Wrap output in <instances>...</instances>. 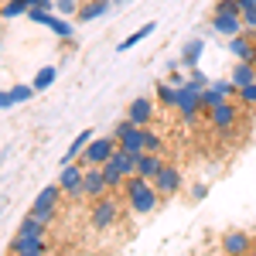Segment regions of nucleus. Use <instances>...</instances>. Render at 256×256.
I'll return each instance as SVG.
<instances>
[{
	"instance_id": "obj_23",
	"label": "nucleus",
	"mask_w": 256,
	"mask_h": 256,
	"mask_svg": "<svg viewBox=\"0 0 256 256\" xmlns=\"http://www.w3.org/2000/svg\"><path fill=\"white\" fill-rule=\"evenodd\" d=\"M31 10V0H7L4 7H0V18H20V14H28Z\"/></svg>"
},
{
	"instance_id": "obj_6",
	"label": "nucleus",
	"mask_w": 256,
	"mask_h": 256,
	"mask_svg": "<svg viewBox=\"0 0 256 256\" xmlns=\"http://www.w3.org/2000/svg\"><path fill=\"white\" fill-rule=\"evenodd\" d=\"M116 222V202L113 198H96L92 202V226L96 229H110Z\"/></svg>"
},
{
	"instance_id": "obj_30",
	"label": "nucleus",
	"mask_w": 256,
	"mask_h": 256,
	"mask_svg": "<svg viewBox=\"0 0 256 256\" xmlns=\"http://www.w3.org/2000/svg\"><path fill=\"white\" fill-rule=\"evenodd\" d=\"M242 28L256 31V7H242Z\"/></svg>"
},
{
	"instance_id": "obj_33",
	"label": "nucleus",
	"mask_w": 256,
	"mask_h": 256,
	"mask_svg": "<svg viewBox=\"0 0 256 256\" xmlns=\"http://www.w3.org/2000/svg\"><path fill=\"white\" fill-rule=\"evenodd\" d=\"M205 195H208V184H195V188H192V198H195V202H202Z\"/></svg>"
},
{
	"instance_id": "obj_5",
	"label": "nucleus",
	"mask_w": 256,
	"mask_h": 256,
	"mask_svg": "<svg viewBox=\"0 0 256 256\" xmlns=\"http://www.w3.org/2000/svg\"><path fill=\"white\" fill-rule=\"evenodd\" d=\"M58 184H62V192H68V195H82V188H86V168H79V164H65Z\"/></svg>"
},
{
	"instance_id": "obj_27",
	"label": "nucleus",
	"mask_w": 256,
	"mask_h": 256,
	"mask_svg": "<svg viewBox=\"0 0 256 256\" xmlns=\"http://www.w3.org/2000/svg\"><path fill=\"white\" fill-rule=\"evenodd\" d=\"M144 150H150V154H160L164 150V140L154 130H147V126H144Z\"/></svg>"
},
{
	"instance_id": "obj_2",
	"label": "nucleus",
	"mask_w": 256,
	"mask_h": 256,
	"mask_svg": "<svg viewBox=\"0 0 256 256\" xmlns=\"http://www.w3.org/2000/svg\"><path fill=\"white\" fill-rule=\"evenodd\" d=\"M205 116H208V126H212V130H218V134H226V130H232V126L239 123V106L226 99L222 106H216V110H208Z\"/></svg>"
},
{
	"instance_id": "obj_14",
	"label": "nucleus",
	"mask_w": 256,
	"mask_h": 256,
	"mask_svg": "<svg viewBox=\"0 0 256 256\" xmlns=\"http://www.w3.org/2000/svg\"><path fill=\"white\" fill-rule=\"evenodd\" d=\"M212 31L226 34V38H236V34H242V18H226V14H216V18H212Z\"/></svg>"
},
{
	"instance_id": "obj_22",
	"label": "nucleus",
	"mask_w": 256,
	"mask_h": 256,
	"mask_svg": "<svg viewBox=\"0 0 256 256\" xmlns=\"http://www.w3.org/2000/svg\"><path fill=\"white\" fill-rule=\"evenodd\" d=\"M178 92H181V89H178L174 82H160L158 86V102L160 106H178Z\"/></svg>"
},
{
	"instance_id": "obj_28",
	"label": "nucleus",
	"mask_w": 256,
	"mask_h": 256,
	"mask_svg": "<svg viewBox=\"0 0 256 256\" xmlns=\"http://www.w3.org/2000/svg\"><path fill=\"white\" fill-rule=\"evenodd\" d=\"M239 106L256 110V82H250V86H242V89H239Z\"/></svg>"
},
{
	"instance_id": "obj_37",
	"label": "nucleus",
	"mask_w": 256,
	"mask_h": 256,
	"mask_svg": "<svg viewBox=\"0 0 256 256\" xmlns=\"http://www.w3.org/2000/svg\"><path fill=\"white\" fill-rule=\"evenodd\" d=\"M253 7H256V0H253Z\"/></svg>"
},
{
	"instance_id": "obj_12",
	"label": "nucleus",
	"mask_w": 256,
	"mask_h": 256,
	"mask_svg": "<svg viewBox=\"0 0 256 256\" xmlns=\"http://www.w3.org/2000/svg\"><path fill=\"white\" fill-rule=\"evenodd\" d=\"M58 195H62V184H48V188H41L38 198H34V205H31V212H55Z\"/></svg>"
},
{
	"instance_id": "obj_9",
	"label": "nucleus",
	"mask_w": 256,
	"mask_h": 256,
	"mask_svg": "<svg viewBox=\"0 0 256 256\" xmlns=\"http://www.w3.org/2000/svg\"><path fill=\"white\" fill-rule=\"evenodd\" d=\"M106 188H110V184H106V178H102V168L89 164V168H86V188H82V195L102 198V192H106Z\"/></svg>"
},
{
	"instance_id": "obj_32",
	"label": "nucleus",
	"mask_w": 256,
	"mask_h": 256,
	"mask_svg": "<svg viewBox=\"0 0 256 256\" xmlns=\"http://www.w3.org/2000/svg\"><path fill=\"white\" fill-rule=\"evenodd\" d=\"M55 7H58L62 14H76V0H58Z\"/></svg>"
},
{
	"instance_id": "obj_18",
	"label": "nucleus",
	"mask_w": 256,
	"mask_h": 256,
	"mask_svg": "<svg viewBox=\"0 0 256 256\" xmlns=\"http://www.w3.org/2000/svg\"><path fill=\"white\" fill-rule=\"evenodd\" d=\"M205 55V41H188L184 44V52H181V65H188V68H198V58Z\"/></svg>"
},
{
	"instance_id": "obj_8",
	"label": "nucleus",
	"mask_w": 256,
	"mask_h": 256,
	"mask_svg": "<svg viewBox=\"0 0 256 256\" xmlns=\"http://www.w3.org/2000/svg\"><path fill=\"white\" fill-rule=\"evenodd\" d=\"M250 250H253V242L246 232H226L222 236V253L226 256H246Z\"/></svg>"
},
{
	"instance_id": "obj_25",
	"label": "nucleus",
	"mask_w": 256,
	"mask_h": 256,
	"mask_svg": "<svg viewBox=\"0 0 256 256\" xmlns=\"http://www.w3.org/2000/svg\"><path fill=\"white\" fill-rule=\"evenodd\" d=\"M55 76H58V68H55V65H44V68L38 72V79L31 82V86H34V92H41V89H48V86L55 82Z\"/></svg>"
},
{
	"instance_id": "obj_10",
	"label": "nucleus",
	"mask_w": 256,
	"mask_h": 256,
	"mask_svg": "<svg viewBox=\"0 0 256 256\" xmlns=\"http://www.w3.org/2000/svg\"><path fill=\"white\" fill-rule=\"evenodd\" d=\"M10 253H48V246H44L41 236H24V232H18V236L10 239Z\"/></svg>"
},
{
	"instance_id": "obj_16",
	"label": "nucleus",
	"mask_w": 256,
	"mask_h": 256,
	"mask_svg": "<svg viewBox=\"0 0 256 256\" xmlns=\"http://www.w3.org/2000/svg\"><path fill=\"white\" fill-rule=\"evenodd\" d=\"M106 10H110V0H89V4H82V7H79V18H76V20H82V24H86V20L102 18Z\"/></svg>"
},
{
	"instance_id": "obj_15",
	"label": "nucleus",
	"mask_w": 256,
	"mask_h": 256,
	"mask_svg": "<svg viewBox=\"0 0 256 256\" xmlns=\"http://www.w3.org/2000/svg\"><path fill=\"white\" fill-rule=\"evenodd\" d=\"M226 99H229V96H226L222 89H216V86H205V89H202V96H198V106H202V113H208V110L222 106Z\"/></svg>"
},
{
	"instance_id": "obj_24",
	"label": "nucleus",
	"mask_w": 256,
	"mask_h": 256,
	"mask_svg": "<svg viewBox=\"0 0 256 256\" xmlns=\"http://www.w3.org/2000/svg\"><path fill=\"white\" fill-rule=\"evenodd\" d=\"M102 178H106V184H110V188H123V181H126L123 171H120L113 160H106V164H102Z\"/></svg>"
},
{
	"instance_id": "obj_11",
	"label": "nucleus",
	"mask_w": 256,
	"mask_h": 256,
	"mask_svg": "<svg viewBox=\"0 0 256 256\" xmlns=\"http://www.w3.org/2000/svg\"><path fill=\"white\" fill-rule=\"evenodd\" d=\"M229 52H232L239 62H253V65H256V44H253V38H246V34L229 38Z\"/></svg>"
},
{
	"instance_id": "obj_19",
	"label": "nucleus",
	"mask_w": 256,
	"mask_h": 256,
	"mask_svg": "<svg viewBox=\"0 0 256 256\" xmlns=\"http://www.w3.org/2000/svg\"><path fill=\"white\" fill-rule=\"evenodd\" d=\"M18 232H24V236H41V239H44V236H48V226L28 212V216L20 218V229H18Z\"/></svg>"
},
{
	"instance_id": "obj_13",
	"label": "nucleus",
	"mask_w": 256,
	"mask_h": 256,
	"mask_svg": "<svg viewBox=\"0 0 256 256\" xmlns=\"http://www.w3.org/2000/svg\"><path fill=\"white\" fill-rule=\"evenodd\" d=\"M160 168H164V160H160V154H150V150H144V154H140V160H137V174H140V178L154 181Z\"/></svg>"
},
{
	"instance_id": "obj_1",
	"label": "nucleus",
	"mask_w": 256,
	"mask_h": 256,
	"mask_svg": "<svg viewBox=\"0 0 256 256\" xmlns=\"http://www.w3.org/2000/svg\"><path fill=\"white\" fill-rule=\"evenodd\" d=\"M120 144H116V137H102V140H89L86 144V150H82V164L89 168V164H96V168H102L106 160L113 158V150H116Z\"/></svg>"
},
{
	"instance_id": "obj_7",
	"label": "nucleus",
	"mask_w": 256,
	"mask_h": 256,
	"mask_svg": "<svg viewBox=\"0 0 256 256\" xmlns=\"http://www.w3.org/2000/svg\"><path fill=\"white\" fill-rule=\"evenodd\" d=\"M126 120H130V123H137V126H147V123L154 120V102H150L147 96L130 99V110H126Z\"/></svg>"
},
{
	"instance_id": "obj_36",
	"label": "nucleus",
	"mask_w": 256,
	"mask_h": 256,
	"mask_svg": "<svg viewBox=\"0 0 256 256\" xmlns=\"http://www.w3.org/2000/svg\"><path fill=\"white\" fill-rule=\"evenodd\" d=\"M246 256H256V250H250V253H246Z\"/></svg>"
},
{
	"instance_id": "obj_29",
	"label": "nucleus",
	"mask_w": 256,
	"mask_h": 256,
	"mask_svg": "<svg viewBox=\"0 0 256 256\" xmlns=\"http://www.w3.org/2000/svg\"><path fill=\"white\" fill-rule=\"evenodd\" d=\"M10 96H14V102H28V99L34 96V86H14Z\"/></svg>"
},
{
	"instance_id": "obj_31",
	"label": "nucleus",
	"mask_w": 256,
	"mask_h": 256,
	"mask_svg": "<svg viewBox=\"0 0 256 256\" xmlns=\"http://www.w3.org/2000/svg\"><path fill=\"white\" fill-rule=\"evenodd\" d=\"M10 106H18V102H14V96H10V89H7V92L0 89V110H10Z\"/></svg>"
},
{
	"instance_id": "obj_17",
	"label": "nucleus",
	"mask_w": 256,
	"mask_h": 256,
	"mask_svg": "<svg viewBox=\"0 0 256 256\" xmlns=\"http://www.w3.org/2000/svg\"><path fill=\"white\" fill-rule=\"evenodd\" d=\"M250 82H256V65L253 62H239L236 68H232V86L242 89V86H250Z\"/></svg>"
},
{
	"instance_id": "obj_26",
	"label": "nucleus",
	"mask_w": 256,
	"mask_h": 256,
	"mask_svg": "<svg viewBox=\"0 0 256 256\" xmlns=\"http://www.w3.org/2000/svg\"><path fill=\"white\" fill-rule=\"evenodd\" d=\"M216 14H226V18H242V4H239V0H216Z\"/></svg>"
},
{
	"instance_id": "obj_35",
	"label": "nucleus",
	"mask_w": 256,
	"mask_h": 256,
	"mask_svg": "<svg viewBox=\"0 0 256 256\" xmlns=\"http://www.w3.org/2000/svg\"><path fill=\"white\" fill-rule=\"evenodd\" d=\"M7 256H48V253H7Z\"/></svg>"
},
{
	"instance_id": "obj_4",
	"label": "nucleus",
	"mask_w": 256,
	"mask_h": 256,
	"mask_svg": "<svg viewBox=\"0 0 256 256\" xmlns=\"http://www.w3.org/2000/svg\"><path fill=\"white\" fill-rule=\"evenodd\" d=\"M126 198H130V212H134V216H147V212H154L158 202H160V195H158L154 184H144L140 192H134V195H126Z\"/></svg>"
},
{
	"instance_id": "obj_34",
	"label": "nucleus",
	"mask_w": 256,
	"mask_h": 256,
	"mask_svg": "<svg viewBox=\"0 0 256 256\" xmlns=\"http://www.w3.org/2000/svg\"><path fill=\"white\" fill-rule=\"evenodd\" d=\"M31 7H41V10H52V0H31Z\"/></svg>"
},
{
	"instance_id": "obj_21",
	"label": "nucleus",
	"mask_w": 256,
	"mask_h": 256,
	"mask_svg": "<svg viewBox=\"0 0 256 256\" xmlns=\"http://www.w3.org/2000/svg\"><path fill=\"white\" fill-rule=\"evenodd\" d=\"M89 140H92V134H89V130H82L79 137L72 140V147H68V154H62V164H72L76 158H82V150H86V144H89Z\"/></svg>"
},
{
	"instance_id": "obj_3",
	"label": "nucleus",
	"mask_w": 256,
	"mask_h": 256,
	"mask_svg": "<svg viewBox=\"0 0 256 256\" xmlns=\"http://www.w3.org/2000/svg\"><path fill=\"white\" fill-rule=\"evenodd\" d=\"M150 184L158 188L160 198H171V195H178V192H181V171H178V168H171V164H164Z\"/></svg>"
},
{
	"instance_id": "obj_20",
	"label": "nucleus",
	"mask_w": 256,
	"mask_h": 256,
	"mask_svg": "<svg viewBox=\"0 0 256 256\" xmlns=\"http://www.w3.org/2000/svg\"><path fill=\"white\" fill-rule=\"evenodd\" d=\"M154 28H158V20H147V24H144V28H137V31H134V34H130L126 41H123V44H116V52H130V48H134L137 41L150 38V34H154Z\"/></svg>"
}]
</instances>
